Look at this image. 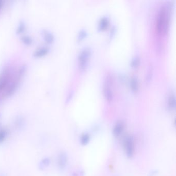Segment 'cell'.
<instances>
[{
	"label": "cell",
	"mask_w": 176,
	"mask_h": 176,
	"mask_svg": "<svg viewBox=\"0 0 176 176\" xmlns=\"http://www.w3.org/2000/svg\"><path fill=\"white\" fill-rule=\"evenodd\" d=\"M169 21V14L167 7L163 6L159 11L157 17L156 26L159 33L166 32L168 27Z\"/></svg>",
	"instance_id": "1"
},
{
	"label": "cell",
	"mask_w": 176,
	"mask_h": 176,
	"mask_svg": "<svg viewBox=\"0 0 176 176\" xmlns=\"http://www.w3.org/2000/svg\"><path fill=\"white\" fill-rule=\"evenodd\" d=\"M91 54V50L89 47L84 48L80 51L79 55V64L81 70L86 69Z\"/></svg>",
	"instance_id": "2"
},
{
	"label": "cell",
	"mask_w": 176,
	"mask_h": 176,
	"mask_svg": "<svg viewBox=\"0 0 176 176\" xmlns=\"http://www.w3.org/2000/svg\"><path fill=\"white\" fill-rule=\"evenodd\" d=\"M124 149L128 158H131L133 156L134 153V140L132 136H128L125 138L124 142Z\"/></svg>",
	"instance_id": "3"
},
{
	"label": "cell",
	"mask_w": 176,
	"mask_h": 176,
	"mask_svg": "<svg viewBox=\"0 0 176 176\" xmlns=\"http://www.w3.org/2000/svg\"><path fill=\"white\" fill-rule=\"evenodd\" d=\"M124 127L123 122H120V121L117 122L115 124L113 130V133L114 135L116 137L119 136L121 134L122 132L123 131Z\"/></svg>",
	"instance_id": "4"
},
{
	"label": "cell",
	"mask_w": 176,
	"mask_h": 176,
	"mask_svg": "<svg viewBox=\"0 0 176 176\" xmlns=\"http://www.w3.org/2000/svg\"><path fill=\"white\" fill-rule=\"evenodd\" d=\"M109 81L107 80L105 82V85L104 87V94L105 98L109 101H111L113 98L112 91L111 90V87L110 86Z\"/></svg>",
	"instance_id": "5"
},
{
	"label": "cell",
	"mask_w": 176,
	"mask_h": 176,
	"mask_svg": "<svg viewBox=\"0 0 176 176\" xmlns=\"http://www.w3.org/2000/svg\"><path fill=\"white\" fill-rule=\"evenodd\" d=\"M108 24H109V19L106 17H103L101 18L100 21L99 22L98 29L101 30L105 29V28L107 27Z\"/></svg>",
	"instance_id": "6"
},
{
	"label": "cell",
	"mask_w": 176,
	"mask_h": 176,
	"mask_svg": "<svg viewBox=\"0 0 176 176\" xmlns=\"http://www.w3.org/2000/svg\"><path fill=\"white\" fill-rule=\"evenodd\" d=\"M67 162V156H66V154L65 153H63L60 154V158H59V165H60V168H64V167H65L66 165Z\"/></svg>",
	"instance_id": "7"
},
{
	"label": "cell",
	"mask_w": 176,
	"mask_h": 176,
	"mask_svg": "<svg viewBox=\"0 0 176 176\" xmlns=\"http://www.w3.org/2000/svg\"><path fill=\"white\" fill-rule=\"evenodd\" d=\"M130 86L131 88L134 91H136L138 90V82L137 78L135 76L132 77L130 81Z\"/></svg>",
	"instance_id": "8"
},
{
	"label": "cell",
	"mask_w": 176,
	"mask_h": 176,
	"mask_svg": "<svg viewBox=\"0 0 176 176\" xmlns=\"http://www.w3.org/2000/svg\"><path fill=\"white\" fill-rule=\"evenodd\" d=\"M168 104L169 107L171 109H174L176 105V102H175V96L174 94L172 93H171L169 95L168 98Z\"/></svg>",
	"instance_id": "9"
},
{
	"label": "cell",
	"mask_w": 176,
	"mask_h": 176,
	"mask_svg": "<svg viewBox=\"0 0 176 176\" xmlns=\"http://www.w3.org/2000/svg\"><path fill=\"white\" fill-rule=\"evenodd\" d=\"M89 140H90V137H89V135L88 134H84L82 135V136L81 137V143L82 145H86L88 143Z\"/></svg>",
	"instance_id": "10"
},
{
	"label": "cell",
	"mask_w": 176,
	"mask_h": 176,
	"mask_svg": "<svg viewBox=\"0 0 176 176\" xmlns=\"http://www.w3.org/2000/svg\"><path fill=\"white\" fill-rule=\"evenodd\" d=\"M140 63V58L138 56H135L131 60V65L132 67L135 68L137 67Z\"/></svg>",
	"instance_id": "11"
},
{
	"label": "cell",
	"mask_w": 176,
	"mask_h": 176,
	"mask_svg": "<svg viewBox=\"0 0 176 176\" xmlns=\"http://www.w3.org/2000/svg\"><path fill=\"white\" fill-rule=\"evenodd\" d=\"M153 75V68L152 67H150L148 69V70L147 71V75H146V81L147 82H149L150 81L151 77Z\"/></svg>",
	"instance_id": "12"
},
{
	"label": "cell",
	"mask_w": 176,
	"mask_h": 176,
	"mask_svg": "<svg viewBox=\"0 0 176 176\" xmlns=\"http://www.w3.org/2000/svg\"><path fill=\"white\" fill-rule=\"evenodd\" d=\"M87 32L85 29H82L80 31L78 36V39L79 41L81 40L86 36Z\"/></svg>",
	"instance_id": "13"
}]
</instances>
